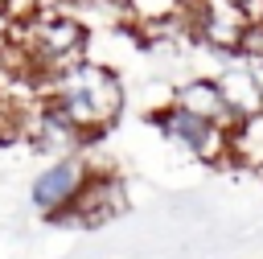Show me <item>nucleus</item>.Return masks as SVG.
Instances as JSON below:
<instances>
[{"mask_svg":"<svg viewBox=\"0 0 263 259\" xmlns=\"http://www.w3.org/2000/svg\"><path fill=\"white\" fill-rule=\"evenodd\" d=\"M251 70H255V78H259V86H263V62H251Z\"/></svg>","mask_w":263,"mask_h":259,"instance_id":"f8f14e48","label":"nucleus"},{"mask_svg":"<svg viewBox=\"0 0 263 259\" xmlns=\"http://www.w3.org/2000/svg\"><path fill=\"white\" fill-rule=\"evenodd\" d=\"M214 82H218V90H222V99H226L230 127L263 111V86H259V78H255L251 62H242V58H238V62L222 66V70L214 74Z\"/></svg>","mask_w":263,"mask_h":259,"instance_id":"0eeeda50","label":"nucleus"},{"mask_svg":"<svg viewBox=\"0 0 263 259\" xmlns=\"http://www.w3.org/2000/svg\"><path fill=\"white\" fill-rule=\"evenodd\" d=\"M37 99H45L49 107H58L86 140H99L103 132H111L123 115L127 90L119 82V74L107 62L82 58L49 78L37 82Z\"/></svg>","mask_w":263,"mask_h":259,"instance_id":"f257e3e1","label":"nucleus"},{"mask_svg":"<svg viewBox=\"0 0 263 259\" xmlns=\"http://www.w3.org/2000/svg\"><path fill=\"white\" fill-rule=\"evenodd\" d=\"M234 8L242 12L247 25H259V21H263V0H234Z\"/></svg>","mask_w":263,"mask_h":259,"instance_id":"9d476101","label":"nucleus"},{"mask_svg":"<svg viewBox=\"0 0 263 259\" xmlns=\"http://www.w3.org/2000/svg\"><path fill=\"white\" fill-rule=\"evenodd\" d=\"M21 140H29L37 152H45L49 160H58V156H78L90 140L58 111V107H49L45 99H37L33 107H21Z\"/></svg>","mask_w":263,"mask_h":259,"instance_id":"423d86ee","label":"nucleus"},{"mask_svg":"<svg viewBox=\"0 0 263 259\" xmlns=\"http://www.w3.org/2000/svg\"><path fill=\"white\" fill-rule=\"evenodd\" d=\"M189 0H123L127 25L144 37H168V29H185Z\"/></svg>","mask_w":263,"mask_h":259,"instance_id":"6e6552de","label":"nucleus"},{"mask_svg":"<svg viewBox=\"0 0 263 259\" xmlns=\"http://www.w3.org/2000/svg\"><path fill=\"white\" fill-rule=\"evenodd\" d=\"M168 103H177L189 115H201V119H214V123L230 127V111H226V99H222L214 78H185V82H177L168 90Z\"/></svg>","mask_w":263,"mask_h":259,"instance_id":"1a4fd4ad","label":"nucleus"},{"mask_svg":"<svg viewBox=\"0 0 263 259\" xmlns=\"http://www.w3.org/2000/svg\"><path fill=\"white\" fill-rule=\"evenodd\" d=\"M90 33L70 8H29L12 21V53L33 86L86 58Z\"/></svg>","mask_w":263,"mask_h":259,"instance_id":"f03ea898","label":"nucleus"},{"mask_svg":"<svg viewBox=\"0 0 263 259\" xmlns=\"http://www.w3.org/2000/svg\"><path fill=\"white\" fill-rule=\"evenodd\" d=\"M86 177H90V160L78 152V156H58V160H49L37 177H33V185H29V206L45 218V222H62V214L74 206V197H78V189L86 185Z\"/></svg>","mask_w":263,"mask_h":259,"instance_id":"20e7f679","label":"nucleus"},{"mask_svg":"<svg viewBox=\"0 0 263 259\" xmlns=\"http://www.w3.org/2000/svg\"><path fill=\"white\" fill-rule=\"evenodd\" d=\"M123 210H127V185H123V177L115 169H95L90 164V177L78 189L74 206L62 214V222L95 230V226H107L111 218H119Z\"/></svg>","mask_w":263,"mask_h":259,"instance_id":"39448f33","label":"nucleus"},{"mask_svg":"<svg viewBox=\"0 0 263 259\" xmlns=\"http://www.w3.org/2000/svg\"><path fill=\"white\" fill-rule=\"evenodd\" d=\"M33 8H70V4H86V0H29Z\"/></svg>","mask_w":263,"mask_h":259,"instance_id":"9b49d317","label":"nucleus"},{"mask_svg":"<svg viewBox=\"0 0 263 259\" xmlns=\"http://www.w3.org/2000/svg\"><path fill=\"white\" fill-rule=\"evenodd\" d=\"M259 177H263V169H259Z\"/></svg>","mask_w":263,"mask_h":259,"instance_id":"ddd939ff","label":"nucleus"},{"mask_svg":"<svg viewBox=\"0 0 263 259\" xmlns=\"http://www.w3.org/2000/svg\"><path fill=\"white\" fill-rule=\"evenodd\" d=\"M148 119L168 144H177L197 164H230V127L201 119V115H189L177 103H156L148 111Z\"/></svg>","mask_w":263,"mask_h":259,"instance_id":"7ed1b4c3","label":"nucleus"}]
</instances>
